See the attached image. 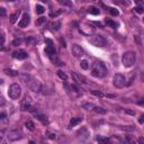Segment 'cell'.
<instances>
[{"label":"cell","instance_id":"4316f807","mask_svg":"<svg viewBox=\"0 0 144 144\" xmlns=\"http://www.w3.org/2000/svg\"><path fill=\"white\" fill-rule=\"evenodd\" d=\"M18 16H19V12H16V14H14V15L10 16V22L11 23H15L17 18H18Z\"/></svg>","mask_w":144,"mask_h":144},{"label":"cell","instance_id":"f546056e","mask_svg":"<svg viewBox=\"0 0 144 144\" xmlns=\"http://www.w3.org/2000/svg\"><path fill=\"white\" fill-rule=\"evenodd\" d=\"M109 12L112 14L113 16H118V10L117 9H115V8H109Z\"/></svg>","mask_w":144,"mask_h":144},{"label":"cell","instance_id":"b9f144b4","mask_svg":"<svg viewBox=\"0 0 144 144\" xmlns=\"http://www.w3.org/2000/svg\"><path fill=\"white\" fill-rule=\"evenodd\" d=\"M5 113H1V119H3V118H5Z\"/></svg>","mask_w":144,"mask_h":144},{"label":"cell","instance_id":"1f68e13d","mask_svg":"<svg viewBox=\"0 0 144 144\" xmlns=\"http://www.w3.org/2000/svg\"><path fill=\"white\" fill-rule=\"evenodd\" d=\"M60 3H63V5H67V6H72V3L70 1H68V0H59Z\"/></svg>","mask_w":144,"mask_h":144},{"label":"cell","instance_id":"8d00e7d4","mask_svg":"<svg viewBox=\"0 0 144 144\" xmlns=\"http://www.w3.org/2000/svg\"><path fill=\"white\" fill-rule=\"evenodd\" d=\"M139 122H140V123H141V124H143V123H144V115H142V116H141V117H140V118H139Z\"/></svg>","mask_w":144,"mask_h":144},{"label":"cell","instance_id":"52a82bcc","mask_svg":"<svg viewBox=\"0 0 144 144\" xmlns=\"http://www.w3.org/2000/svg\"><path fill=\"white\" fill-rule=\"evenodd\" d=\"M28 87H29L30 90H33V91H35V92H40L41 89H42V86H41L40 81L38 80H35V79H33V78H32V80L29 81Z\"/></svg>","mask_w":144,"mask_h":144},{"label":"cell","instance_id":"7a4b0ae2","mask_svg":"<svg viewBox=\"0 0 144 144\" xmlns=\"http://www.w3.org/2000/svg\"><path fill=\"white\" fill-rule=\"evenodd\" d=\"M136 61V55L133 51H127L123 54V57H122V62L124 64V67L126 68H131L134 66Z\"/></svg>","mask_w":144,"mask_h":144},{"label":"cell","instance_id":"7bdbcfd3","mask_svg":"<svg viewBox=\"0 0 144 144\" xmlns=\"http://www.w3.org/2000/svg\"><path fill=\"white\" fill-rule=\"evenodd\" d=\"M40 1H42V2H45V3H47V2H49V0H40Z\"/></svg>","mask_w":144,"mask_h":144},{"label":"cell","instance_id":"484cf974","mask_svg":"<svg viewBox=\"0 0 144 144\" xmlns=\"http://www.w3.org/2000/svg\"><path fill=\"white\" fill-rule=\"evenodd\" d=\"M97 141L100 142V143H108V142H109V139H107V138H102V136H98V138H97Z\"/></svg>","mask_w":144,"mask_h":144},{"label":"cell","instance_id":"9a60e30c","mask_svg":"<svg viewBox=\"0 0 144 144\" xmlns=\"http://www.w3.org/2000/svg\"><path fill=\"white\" fill-rule=\"evenodd\" d=\"M105 22H106V24H107V25H108L109 27H113V28H117V27H118L117 23H115L114 20H112V19L106 18V19H105Z\"/></svg>","mask_w":144,"mask_h":144},{"label":"cell","instance_id":"ac0fdd59","mask_svg":"<svg viewBox=\"0 0 144 144\" xmlns=\"http://www.w3.org/2000/svg\"><path fill=\"white\" fill-rule=\"evenodd\" d=\"M88 11L90 14H92V15H99V9L96 8V7H89Z\"/></svg>","mask_w":144,"mask_h":144},{"label":"cell","instance_id":"7c38bea8","mask_svg":"<svg viewBox=\"0 0 144 144\" xmlns=\"http://www.w3.org/2000/svg\"><path fill=\"white\" fill-rule=\"evenodd\" d=\"M45 53L49 55L50 57H52V56H54L56 54V52H55V49L52 46V45H49L47 47H45Z\"/></svg>","mask_w":144,"mask_h":144},{"label":"cell","instance_id":"ee69618b","mask_svg":"<svg viewBox=\"0 0 144 144\" xmlns=\"http://www.w3.org/2000/svg\"><path fill=\"white\" fill-rule=\"evenodd\" d=\"M8 1H15V0H8Z\"/></svg>","mask_w":144,"mask_h":144},{"label":"cell","instance_id":"f6af8a7d","mask_svg":"<svg viewBox=\"0 0 144 144\" xmlns=\"http://www.w3.org/2000/svg\"><path fill=\"white\" fill-rule=\"evenodd\" d=\"M143 22H144V18H143Z\"/></svg>","mask_w":144,"mask_h":144},{"label":"cell","instance_id":"277c9868","mask_svg":"<svg viewBox=\"0 0 144 144\" xmlns=\"http://www.w3.org/2000/svg\"><path fill=\"white\" fill-rule=\"evenodd\" d=\"M89 42H90L92 45L97 46V47H104L107 45V41L105 40V37H102L101 35H95L89 37Z\"/></svg>","mask_w":144,"mask_h":144},{"label":"cell","instance_id":"30bf717a","mask_svg":"<svg viewBox=\"0 0 144 144\" xmlns=\"http://www.w3.org/2000/svg\"><path fill=\"white\" fill-rule=\"evenodd\" d=\"M29 22H30V18H29V16L27 15V14H24L23 15V18L20 19V22L18 23V26L19 27H27L29 25Z\"/></svg>","mask_w":144,"mask_h":144},{"label":"cell","instance_id":"2e32d148","mask_svg":"<svg viewBox=\"0 0 144 144\" xmlns=\"http://www.w3.org/2000/svg\"><path fill=\"white\" fill-rule=\"evenodd\" d=\"M94 110H95L96 113H97V114H101V115L106 114V109H104L102 107H99V106H95Z\"/></svg>","mask_w":144,"mask_h":144},{"label":"cell","instance_id":"d6986e66","mask_svg":"<svg viewBox=\"0 0 144 144\" xmlns=\"http://www.w3.org/2000/svg\"><path fill=\"white\" fill-rule=\"evenodd\" d=\"M25 126H26V127L29 129V131H34V129H35V125H34V123H33V122H30V121L26 122Z\"/></svg>","mask_w":144,"mask_h":144},{"label":"cell","instance_id":"7402d4cb","mask_svg":"<svg viewBox=\"0 0 144 144\" xmlns=\"http://www.w3.org/2000/svg\"><path fill=\"white\" fill-rule=\"evenodd\" d=\"M80 66H81V68H82L83 70L89 69V63H88V61H86V60H82V61H81Z\"/></svg>","mask_w":144,"mask_h":144},{"label":"cell","instance_id":"ab89813d","mask_svg":"<svg viewBox=\"0 0 144 144\" xmlns=\"http://www.w3.org/2000/svg\"><path fill=\"white\" fill-rule=\"evenodd\" d=\"M3 43H5V36L1 35V45H3Z\"/></svg>","mask_w":144,"mask_h":144},{"label":"cell","instance_id":"cb8c5ba5","mask_svg":"<svg viewBox=\"0 0 144 144\" xmlns=\"http://www.w3.org/2000/svg\"><path fill=\"white\" fill-rule=\"evenodd\" d=\"M44 11H45V9H44V7L43 6H41V5H36V12L37 14H43Z\"/></svg>","mask_w":144,"mask_h":144},{"label":"cell","instance_id":"4dcf8cb0","mask_svg":"<svg viewBox=\"0 0 144 144\" xmlns=\"http://www.w3.org/2000/svg\"><path fill=\"white\" fill-rule=\"evenodd\" d=\"M135 11L139 14H142V12H144V9L142 6H138V7H135Z\"/></svg>","mask_w":144,"mask_h":144},{"label":"cell","instance_id":"ba28073f","mask_svg":"<svg viewBox=\"0 0 144 144\" xmlns=\"http://www.w3.org/2000/svg\"><path fill=\"white\" fill-rule=\"evenodd\" d=\"M72 54H73L74 57H81L84 54V52H83V50L81 49V46H79L78 44H74V45L72 46Z\"/></svg>","mask_w":144,"mask_h":144},{"label":"cell","instance_id":"4fadbf2b","mask_svg":"<svg viewBox=\"0 0 144 144\" xmlns=\"http://www.w3.org/2000/svg\"><path fill=\"white\" fill-rule=\"evenodd\" d=\"M20 79H22V81L24 82V83L28 84L29 81L32 80V77H30L28 73H22V74H20Z\"/></svg>","mask_w":144,"mask_h":144},{"label":"cell","instance_id":"3957f363","mask_svg":"<svg viewBox=\"0 0 144 144\" xmlns=\"http://www.w3.org/2000/svg\"><path fill=\"white\" fill-rule=\"evenodd\" d=\"M8 95L11 99H18L20 97V95H22V88H20V86L18 83H12L9 87Z\"/></svg>","mask_w":144,"mask_h":144},{"label":"cell","instance_id":"6da1fadb","mask_svg":"<svg viewBox=\"0 0 144 144\" xmlns=\"http://www.w3.org/2000/svg\"><path fill=\"white\" fill-rule=\"evenodd\" d=\"M91 74L96 78H104L107 74V69L102 62H94L91 66Z\"/></svg>","mask_w":144,"mask_h":144},{"label":"cell","instance_id":"e575fe53","mask_svg":"<svg viewBox=\"0 0 144 144\" xmlns=\"http://www.w3.org/2000/svg\"><path fill=\"white\" fill-rule=\"evenodd\" d=\"M122 128L124 129V131H133L135 127H134V126H131V127H122Z\"/></svg>","mask_w":144,"mask_h":144},{"label":"cell","instance_id":"d4e9b609","mask_svg":"<svg viewBox=\"0 0 144 144\" xmlns=\"http://www.w3.org/2000/svg\"><path fill=\"white\" fill-rule=\"evenodd\" d=\"M37 118H38L40 121L43 123V124H49V121L46 119L45 116H43V115H38V116H37Z\"/></svg>","mask_w":144,"mask_h":144},{"label":"cell","instance_id":"603a6c76","mask_svg":"<svg viewBox=\"0 0 144 144\" xmlns=\"http://www.w3.org/2000/svg\"><path fill=\"white\" fill-rule=\"evenodd\" d=\"M91 94L95 95V96H97V97H99V98L104 97V94H102L101 91H99V90H91Z\"/></svg>","mask_w":144,"mask_h":144},{"label":"cell","instance_id":"44dd1931","mask_svg":"<svg viewBox=\"0 0 144 144\" xmlns=\"http://www.w3.org/2000/svg\"><path fill=\"white\" fill-rule=\"evenodd\" d=\"M45 23H46L45 17H40V18L36 20V25L37 26H41V25H43V24H45Z\"/></svg>","mask_w":144,"mask_h":144},{"label":"cell","instance_id":"60d3db41","mask_svg":"<svg viewBox=\"0 0 144 144\" xmlns=\"http://www.w3.org/2000/svg\"><path fill=\"white\" fill-rule=\"evenodd\" d=\"M139 143H144V139L143 138H140L139 139Z\"/></svg>","mask_w":144,"mask_h":144},{"label":"cell","instance_id":"8992f818","mask_svg":"<svg viewBox=\"0 0 144 144\" xmlns=\"http://www.w3.org/2000/svg\"><path fill=\"white\" fill-rule=\"evenodd\" d=\"M7 138H8V140H10V141H18V140L23 138V134L20 131L15 129V131H10L8 133V135H7Z\"/></svg>","mask_w":144,"mask_h":144},{"label":"cell","instance_id":"83f0119b","mask_svg":"<svg viewBox=\"0 0 144 144\" xmlns=\"http://www.w3.org/2000/svg\"><path fill=\"white\" fill-rule=\"evenodd\" d=\"M115 3H118V5H122V6H127L128 3L126 0H114Z\"/></svg>","mask_w":144,"mask_h":144},{"label":"cell","instance_id":"ffe728a7","mask_svg":"<svg viewBox=\"0 0 144 144\" xmlns=\"http://www.w3.org/2000/svg\"><path fill=\"white\" fill-rule=\"evenodd\" d=\"M57 75H59V77H60L61 79H62V80H64V81H67V80H68V75H67L66 73H64L63 71L59 70V71H57Z\"/></svg>","mask_w":144,"mask_h":144},{"label":"cell","instance_id":"5b68a950","mask_svg":"<svg viewBox=\"0 0 144 144\" xmlns=\"http://www.w3.org/2000/svg\"><path fill=\"white\" fill-rule=\"evenodd\" d=\"M113 83H114L116 88H123V87H125V84H126V79L123 74L116 73L114 75V79H113Z\"/></svg>","mask_w":144,"mask_h":144},{"label":"cell","instance_id":"e0dca14e","mask_svg":"<svg viewBox=\"0 0 144 144\" xmlns=\"http://www.w3.org/2000/svg\"><path fill=\"white\" fill-rule=\"evenodd\" d=\"M5 72H6V74H8V75H11V77H16V75H18V72H17V71H15V70L5 69Z\"/></svg>","mask_w":144,"mask_h":144},{"label":"cell","instance_id":"9c48e42d","mask_svg":"<svg viewBox=\"0 0 144 144\" xmlns=\"http://www.w3.org/2000/svg\"><path fill=\"white\" fill-rule=\"evenodd\" d=\"M72 79H73V81H75L77 83H87V80H86V78L83 75L75 73V72H72Z\"/></svg>","mask_w":144,"mask_h":144},{"label":"cell","instance_id":"836d02e7","mask_svg":"<svg viewBox=\"0 0 144 144\" xmlns=\"http://www.w3.org/2000/svg\"><path fill=\"white\" fill-rule=\"evenodd\" d=\"M60 25H61V24H60V23H53V24H52L53 28H55L56 30H57V29H59V28H60Z\"/></svg>","mask_w":144,"mask_h":144},{"label":"cell","instance_id":"d590c367","mask_svg":"<svg viewBox=\"0 0 144 144\" xmlns=\"http://www.w3.org/2000/svg\"><path fill=\"white\" fill-rule=\"evenodd\" d=\"M0 14H1V16H5V15H6L5 8H0Z\"/></svg>","mask_w":144,"mask_h":144},{"label":"cell","instance_id":"d6a6232c","mask_svg":"<svg viewBox=\"0 0 144 144\" xmlns=\"http://www.w3.org/2000/svg\"><path fill=\"white\" fill-rule=\"evenodd\" d=\"M20 43H22V40H19V38H16V40L12 42V45H14V46H17V45H19Z\"/></svg>","mask_w":144,"mask_h":144},{"label":"cell","instance_id":"bcb514c9","mask_svg":"<svg viewBox=\"0 0 144 144\" xmlns=\"http://www.w3.org/2000/svg\"><path fill=\"white\" fill-rule=\"evenodd\" d=\"M94 1H95V0H94Z\"/></svg>","mask_w":144,"mask_h":144},{"label":"cell","instance_id":"5bb4252c","mask_svg":"<svg viewBox=\"0 0 144 144\" xmlns=\"http://www.w3.org/2000/svg\"><path fill=\"white\" fill-rule=\"evenodd\" d=\"M81 122H82V117H74V118H72L70 121V126H75V125H78L79 123H81Z\"/></svg>","mask_w":144,"mask_h":144},{"label":"cell","instance_id":"f1b7e54d","mask_svg":"<svg viewBox=\"0 0 144 144\" xmlns=\"http://www.w3.org/2000/svg\"><path fill=\"white\" fill-rule=\"evenodd\" d=\"M82 107L86 108V109H88V110H90V109H94L95 108V106L92 105V104H83V105H82Z\"/></svg>","mask_w":144,"mask_h":144},{"label":"cell","instance_id":"8fae6325","mask_svg":"<svg viewBox=\"0 0 144 144\" xmlns=\"http://www.w3.org/2000/svg\"><path fill=\"white\" fill-rule=\"evenodd\" d=\"M12 56L15 57V59H18V60H24L27 57V53L25 51H16V52H14Z\"/></svg>","mask_w":144,"mask_h":144},{"label":"cell","instance_id":"74e56055","mask_svg":"<svg viewBox=\"0 0 144 144\" xmlns=\"http://www.w3.org/2000/svg\"><path fill=\"white\" fill-rule=\"evenodd\" d=\"M135 2H136V3H138V5H139V6H142V5H143V2L141 1V0H135Z\"/></svg>","mask_w":144,"mask_h":144},{"label":"cell","instance_id":"f35d334b","mask_svg":"<svg viewBox=\"0 0 144 144\" xmlns=\"http://www.w3.org/2000/svg\"><path fill=\"white\" fill-rule=\"evenodd\" d=\"M126 113L129 115H135V112H132V110H126Z\"/></svg>","mask_w":144,"mask_h":144}]
</instances>
